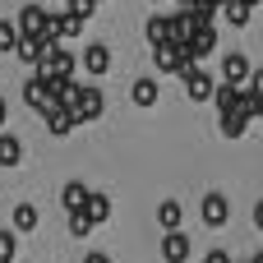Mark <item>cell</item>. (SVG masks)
I'll list each match as a JSON object with an SVG mask.
<instances>
[{
	"label": "cell",
	"instance_id": "obj_1",
	"mask_svg": "<svg viewBox=\"0 0 263 263\" xmlns=\"http://www.w3.org/2000/svg\"><path fill=\"white\" fill-rule=\"evenodd\" d=\"M180 83H185L190 102H208V97H213V88H217V83H213V74H208V69H199V65H190V60L180 65Z\"/></svg>",
	"mask_w": 263,
	"mask_h": 263
},
{
	"label": "cell",
	"instance_id": "obj_2",
	"mask_svg": "<svg viewBox=\"0 0 263 263\" xmlns=\"http://www.w3.org/2000/svg\"><path fill=\"white\" fill-rule=\"evenodd\" d=\"M102 111H106V97H102L97 88H79V97H74V106H69L74 125H83V120H97Z\"/></svg>",
	"mask_w": 263,
	"mask_h": 263
},
{
	"label": "cell",
	"instance_id": "obj_3",
	"mask_svg": "<svg viewBox=\"0 0 263 263\" xmlns=\"http://www.w3.org/2000/svg\"><path fill=\"white\" fill-rule=\"evenodd\" d=\"M250 69H254V65H250L245 51H227V55H222V83H227V88H245Z\"/></svg>",
	"mask_w": 263,
	"mask_h": 263
},
{
	"label": "cell",
	"instance_id": "obj_4",
	"mask_svg": "<svg viewBox=\"0 0 263 263\" xmlns=\"http://www.w3.org/2000/svg\"><path fill=\"white\" fill-rule=\"evenodd\" d=\"M79 32H83V23H79L74 14H65V9H60V14H51V9H46V32H42V37L65 42V37H79Z\"/></svg>",
	"mask_w": 263,
	"mask_h": 263
},
{
	"label": "cell",
	"instance_id": "obj_5",
	"mask_svg": "<svg viewBox=\"0 0 263 263\" xmlns=\"http://www.w3.org/2000/svg\"><path fill=\"white\" fill-rule=\"evenodd\" d=\"M199 217H203V227H227L231 222V203H227V194H203V208H199Z\"/></svg>",
	"mask_w": 263,
	"mask_h": 263
},
{
	"label": "cell",
	"instance_id": "obj_6",
	"mask_svg": "<svg viewBox=\"0 0 263 263\" xmlns=\"http://www.w3.org/2000/svg\"><path fill=\"white\" fill-rule=\"evenodd\" d=\"M153 65L162 69V74H180V65H185V51L176 46V42H157L153 46ZM194 65V60H190Z\"/></svg>",
	"mask_w": 263,
	"mask_h": 263
},
{
	"label": "cell",
	"instance_id": "obj_7",
	"mask_svg": "<svg viewBox=\"0 0 263 263\" xmlns=\"http://www.w3.org/2000/svg\"><path fill=\"white\" fill-rule=\"evenodd\" d=\"M14 28H18V37H42V32H46V9H42V5H23Z\"/></svg>",
	"mask_w": 263,
	"mask_h": 263
},
{
	"label": "cell",
	"instance_id": "obj_8",
	"mask_svg": "<svg viewBox=\"0 0 263 263\" xmlns=\"http://www.w3.org/2000/svg\"><path fill=\"white\" fill-rule=\"evenodd\" d=\"M213 46H217V28H194V32H190V42H185V60H194V65H199Z\"/></svg>",
	"mask_w": 263,
	"mask_h": 263
},
{
	"label": "cell",
	"instance_id": "obj_9",
	"mask_svg": "<svg viewBox=\"0 0 263 263\" xmlns=\"http://www.w3.org/2000/svg\"><path fill=\"white\" fill-rule=\"evenodd\" d=\"M166 263H185L190 259V236L185 231H171V236H162V250H157Z\"/></svg>",
	"mask_w": 263,
	"mask_h": 263
},
{
	"label": "cell",
	"instance_id": "obj_10",
	"mask_svg": "<svg viewBox=\"0 0 263 263\" xmlns=\"http://www.w3.org/2000/svg\"><path fill=\"white\" fill-rule=\"evenodd\" d=\"M83 69H88V74H106V69H111V46H106V42L83 46Z\"/></svg>",
	"mask_w": 263,
	"mask_h": 263
},
{
	"label": "cell",
	"instance_id": "obj_11",
	"mask_svg": "<svg viewBox=\"0 0 263 263\" xmlns=\"http://www.w3.org/2000/svg\"><path fill=\"white\" fill-rule=\"evenodd\" d=\"M88 194H92V190H88L83 180H65V190H60V203L69 208V217H74V213H83V203H88Z\"/></svg>",
	"mask_w": 263,
	"mask_h": 263
},
{
	"label": "cell",
	"instance_id": "obj_12",
	"mask_svg": "<svg viewBox=\"0 0 263 263\" xmlns=\"http://www.w3.org/2000/svg\"><path fill=\"white\" fill-rule=\"evenodd\" d=\"M88 227H102L106 217H111V199L106 194H88V203H83V213H79Z\"/></svg>",
	"mask_w": 263,
	"mask_h": 263
},
{
	"label": "cell",
	"instance_id": "obj_13",
	"mask_svg": "<svg viewBox=\"0 0 263 263\" xmlns=\"http://www.w3.org/2000/svg\"><path fill=\"white\" fill-rule=\"evenodd\" d=\"M180 222H185L180 203H176V199H162V203H157V227H162V231L171 236V231H180Z\"/></svg>",
	"mask_w": 263,
	"mask_h": 263
},
{
	"label": "cell",
	"instance_id": "obj_14",
	"mask_svg": "<svg viewBox=\"0 0 263 263\" xmlns=\"http://www.w3.org/2000/svg\"><path fill=\"white\" fill-rule=\"evenodd\" d=\"M23 102H28L32 111H42V116L51 111V97H46V88H42V79H28V83H23Z\"/></svg>",
	"mask_w": 263,
	"mask_h": 263
},
{
	"label": "cell",
	"instance_id": "obj_15",
	"mask_svg": "<svg viewBox=\"0 0 263 263\" xmlns=\"http://www.w3.org/2000/svg\"><path fill=\"white\" fill-rule=\"evenodd\" d=\"M9 231L18 236V231H37V208L32 203H18L14 213H9Z\"/></svg>",
	"mask_w": 263,
	"mask_h": 263
},
{
	"label": "cell",
	"instance_id": "obj_16",
	"mask_svg": "<svg viewBox=\"0 0 263 263\" xmlns=\"http://www.w3.org/2000/svg\"><path fill=\"white\" fill-rule=\"evenodd\" d=\"M129 97H134V106H157V79H134Z\"/></svg>",
	"mask_w": 263,
	"mask_h": 263
},
{
	"label": "cell",
	"instance_id": "obj_17",
	"mask_svg": "<svg viewBox=\"0 0 263 263\" xmlns=\"http://www.w3.org/2000/svg\"><path fill=\"white\" fill-rule=\"evenodd\" d=\"M213 102H217V111H222V116H236V106H240V88L217 83V88H213Z\"/></svg>",
	"mask_w": 263,
	"mask_h": 263
},
{
	"label": "cell",
	"instance_id": "obj_18",
	"mask_svg": "<svg viewBox=\"0 0 263 263\" xmlns=\"http://www.w3.org/2000/svg\"><path fill=\"white\" fill-rule=\"evenodd\" d=\"M23 162V143L14 134H0V166H18Z\"/></svg>",
	"mask_w": 263,
	"mask_h": 263
},
{
	"label": "cell",
	"instance_id": "obj_19",
	"mask_svg": "<svg viewBox=\"0 0 263 263\" xmlns=\"http://www.w3.org/2000/svg\"><path fill=\"white\" fill-rule=\"evenodd\" d=\"M46 129H51V134H69V129H74V116H69L65 106H51V111H46Z\"/></svg>",
	"mask_w": 263,
	"mask_h": 263
},
{
	"label": "cell",
	"instance_id": "obj_20",
	"mask_svg": "<svg viewBox=\"0 0 263 263\" xmlns=\"http://www.w3.org/2000/svg\"><path fill=\"white\" fill-rule=\"evenodd\" d=\"M222 18H227L231 28H245V23H250V9L236 5V0H227V5H222Z\"/></svg>",
	"mask_w": 263,
	"mask_h": 263
},
{
	"label": "cell",
	"instance_id": "obj_21",
	"mask_svg": "<svg viewBox=\"0 0 263 263\" xmlns=\"http://www.w3.org/2000/svg\"><path fill=\"white\" fill-rule=\"evenodd\" d=\"M14 51H18L28 65H37V60H42V37H18V46H14Z\"/></svg>",
	"mask_w": 263,
	"mask_h": 263
},
{
	"label": "cell",
	"instance_id": "obj_22",
	"mask_svg": "<svg viewBox=\"0 0 263 263\" xmlns=\"http://www.w3.org/2000/svg\"><path fill=\"white\" fill-rule=\"evenodd\" d=\"M245 129H250V120H245V116H222V134H227V139H240Z\"/></svg>",
	"mask_w": 263,
	"mask_h": 263
},
{
	"label": "cell",
	"instance_id": "obj_23",
	"mask_svg": "<svg viewBox=\"0 0 263 263\" xmlns=\"http://www.w3.org/2000/svg\"><path fill=\"white\" fill-rule=\"evenodd\" d=\"M92 9H97L92 0H69V5H65V14H74L79 23H88V18H92Z\"/></svg>",
	"mask_w": 263,
	"mask_h": 263
},
{
	"label": "cell",
	"instance_id": "obj_24",
	"mask_svg": "<svg viewBox=\"0 0 263 263\" xmlns=\"http://www.w3.org/2000/svg\"><path fill=\"white\" fill-rule=\"evenodd\" d=\"M14 46H18V28L9 18H0V51H14Z\"/></svg>",
	"mask_w": 263,
	"mask_h": 263
},
{
	"label": "cell",
	"instance_id": "obj_25",
	"mask_svg": "<svg viewBox=\"0 0 263 263\" xmlns=\"http://www.w3.org/2000/svg\"><path fill=\"white\" fill-rule=\"evenodd\" d=\"M148 42H153V46H157V42H166V18H162V14H153V18H148Z\"/></svg>",
	"mask_w": 263,
	"mask_h": 263
},
{
	"label": "cell",
	"instance_id": "obj_26",
	"mask_svg": "<svg viewBox=\"0 0 263 263\" xmlns=\"http://www.w3.org/2000/svg\"><path fill=\"white\" fill-rule=\"evenodd\" d=\"M69 231H74V236H79V240H83V236H88V231H92V227H88V222H83V217H79V213H74V217H69Z\"/></svg>",
	"mask_w": 263,
	"mask_h": 263
},
{
	"label": "cell",
	"instance_id": "obj_27",
	"mask_svg": "<svg viewBox=\"0 0 263 263\" xmlns=\"http://www.w3.org/2000/svg\"><path fill=\"white\" fill-rule=\"evenodd\" d=\"M203 263H236V259H231L227 250H208V259H203Z\"/></svg>",
	"mask_w": 263,
	"mask_h": 263
},
{
	"label": "cell",
	"instance_id": "obj_28",
	"mask_svg": "<svg viewBox=\"0 0 263 263\" xmlns=\"http://www.w3.org/2000/svg\"><path fill=\"white\" fill-rule=\"evenodd\" d=\"M254 227L263 231V203H254Z\"/></svg>",
	"mask_w": 263,
	"mask_h": 263
},
{
	"label": "cell",
	"instance_id": "obj_29",
	"mask_svg": "<svg viewBox=\"0 0 263 263\" xmlns=\"http://www.w3.org/2000/svg\"><path fill=\"white\" fill-rule=\"evenodd\" d=\"M83 263H111V259H106V254H88Z\"/></svg>",
	"mask_w": 263,
	"mask_h": 263
},
{
	"label": "cell",
	"instance_id": "obj_30",
	"mask_svg": "<svg viewBox=\"0 0 263 263\" xmlns=\"http://www.w3.org/2000/svg\"><path fill=\"white\" fill-rule=\"evenodd\" d=\"M176 5H180V9H194V5H199V0H176Z\"/></svg>",
	"mask_w": 263,
	"mask_h": 263
},
{
	"label": "cell",
	"instance_id": "obj_31",
	"mask_svg": "<svg viewBox=\"0 0 263 263\" xmlns=\"http://www.w3.org/2000/svg\"><path fill=\"white\" fill-rule=\"evenodd\" d=\"M5 116H9V106H5V97H0V125H5Z\"/></svg>",
	"mask_w": 263,
	"mask_h": 263
},
{
	"label": "cell",
	"instance_id": "obj_32",
	"mask_svg": "<svg viewBox=\"0 0 263 263\" xmlns=\"http://www.w3.org/2000/svg\"><path fill=\"white\" fill-rule=\"evenodd\" d=\"M236 5H245V9H254V5H263V0H236Z\"/></svg>",
	"mask_w": 263,
	"mask_h": 263
},
{
	"label": "cell",
	"instance_id": "obj_33",
	"mask_svg": "<svg viewBox=\"0 0 263 263\" xmlns=\"http://www.w3.org/2000/svg\"><path fill=\"white\" fill-rule=\"evenodd\" d=\"M208 5H213V9H222V5H227V0H208Z\"/></svg>",
	"mask_w": 263,
	"mask_h": 263
},
{
	"label": "cell",
	"instance_id": "obj_34",
	"mask_svg": "<svg viewBox=\"0 0 263 263\" xmlns=\"http://www.w3.org/2000/svg\"><path fill=\"white\" fill-rule=\"evenodd\" d=\"M254 263H263V254H259V259H254Z\"/></svg>",
	"mask_w": 263,
	"mask_h": 263
},
{
	"label": "cell",
	"instance_id": "obj_35",
	"mask_svg": "<svg viewBox=\"0 0 263 263\" xmlns=\"http://www.w3.org/2000/svg\"><path fill=\"white\" fill-rule=\"evenodd\" d=\"M236 263H245V259H236Z\"/></svg>",
	"mask_w": 263,
	"mask_h": 263
},
{
	"label": "cell",
	"instance_id": "obj_36",
	"mask_svg": "<svg viewBox=\"0 0 263 263\" xmlns=\"http://www.w3.org/2000/svg\"><path fill=\"white\" fill-rule=\"evenodd\" d=\"M92 5H97V0H92Z\"/></svg>",
	"mask_w": 263,
	"mask_h": 263
}]
</instances>
